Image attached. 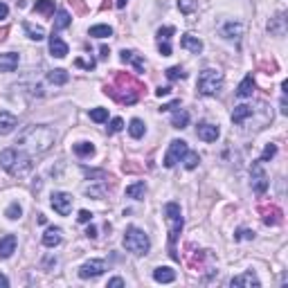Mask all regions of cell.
I'll use <instances>...</instances> for the list:
<instances>
[{"label":"cell","instance_id":"f35d334b","mask_svg":"<svg viewBox=\"0 0 288 288\" xmlns=\"http://www.w3.org/2000/svg\"><path fill=\"white\" fill-rule=\"evenodd\" d=\"M20 214H23V207H20L18 203H11L9 207H7L5 216L9 218V221H16V218H20Z\"/></svg>","mask_w":288,"mask_h":288},{"label":"cell","instance_id":"4fadbf2b","mask_svg":"<svg viewBox=\"0 0 288 288\" xmlns=\"http://www.w3.org/2000/svg\"><path fill=\"white\" fill-rule=\"evenodd\" d=\"M16 126H18L16 115H11L9 111H0V135H9Z\"/></svg>","mask_w":288,"mask_h":288},{"label":"cell","instance_id":"30bf717a","mask_svg":"<svg viewBox=\"0 0 288 288\" xmlns=\"http://www.w3.org/2000/svg\"><path fill=\"white\" fill-rule=\"evenodd\" d=\"M104 270H106V263L101 261V259H92V261H86L79 268V277L81 279H95V277H99V275H104Z\"/></svg>","mask_w":288,"mask_h":288},{"label":"cell","instance_id":"6da1fadb","mask_svg":"<svg viewBox=\"0 0 288 288\" xmlns=\"http://www.w3.org/2000/svg\"><path fill=\"white\" fill-rule=\"evenodd\" d=\"M56 140V133L52 131L50 126H45V124H41V126H30L23 135L18 137V149H23V151H27L30 156H34V153H45L47 149H52V144H54Z\"/></svg>","mask_w":288,"mask_h":288},{"label":"cell","instance_id":"8fae6325","mask_svg":"<svg viewBox=\"0 0 288 288\" xmlns=\"http://www.w3.org/2000/svg\"><path fill=\"white\" fill-rule=\"evenodd\" d=\"M259 212H261V216H263V223L266 225H282L284 223V212L277 207V205H261L259 207Z\"/></svg>","mask_w":288,"mask_h":288},{"label":"cell","instance_id":"60d3db41","mask_svg":"<svg viewBox=\"0 0 288 288\" xmlns=\"http://www.w3.org/2000/svg\"><path fill=\"white\" fill-rule=\"evenodd\" d=\"M234 239H237V241H252V239H254V232H252V230L241 228V230H237Z\"/></svg>","mask_w":288,"mask_h":288},{"label":"cell","instance_id":"9f6ffc18","mask_svg":"<svg viewBox=\"0 0 288 288\" xmlns=\"http://www.w3.org/2000/svg\"><path fill=\"white\" fill-rule=\"evenodd\" d=\"M7 32H9V27H0V41L7 39Z\"/></svg>","mask_w":288,"mask_h":288},{"label":"cell","instance_id":"cb8c5ba5","mask_svg":"<svg viewBox=\"0 0 288 288\" xmlns=\"http://www.w3.org/2000/svg\"><path fill=\"white\" fill-rule=\"evenodd\" d=\"M250 115H252V106H248V104H241V106H237L232 111V122H234V124H243V122L248 120Z\"/></svg>","mask_w":288,"mask_h":288},{"label":"cell","instance_id":"7dc6e473","mask_svg":"<svg viewBox=\"0 0 288 288\" xmlns=\"http://www.w3.org/2000/svg\"><path fill=\"white\" fill-rule=\"evenodd\" d=\"M158 50H160L162 56H169V54H171V45H169V43H158Z\"/></svg>","mask_w":288,"mask_h":288},{"label":"cell","instance_id":"5bb4252c","mask_svg":"<svg viewBox=\"0 0 288 288\" xmlns=\"http://www.w3.org/2000/svg\"><path fill=\"white\" fill-rule=\"evenodd\" d=\"M120 59L124 61V63H131V66L135 68V72H144V59H142L137 52H133V50H122L120 52Z\"/></svg>","mask_w":288,"mask_h":288},{"label":"cell","instance_id":"f1b7e54d","mask_svg":"<svg viewBox=\"0 0 288 288\" xmlns=\"http://www.w3.org/2000/svg\"><path fill=\"white\" fill-rule=\"evenodd\" d=\"M70 23H72V16L68 14L66 9H59V11H56V18H54V32L70 27Z\"/></svg>","mask_w":288,"mask_h":288},{"label":"cell","instance_id":"f5cc1de1","mask_svg":"<svg viewBox=\"0 0 288 288\" xmlns=\"http://www.w3.org/2000/svg\"><path fill=\"white\" fill-rule=\"evenodd\" d=\"M86 237H88V239H95V237H97V228H95V225H88Z\"/></svg>","mask_w":288,"mask_h":288},{"label":"cell","instance_id":"8992f818","mask_svg":"<svg viewBox=\"0 0 288 288\" xmlns=\"http://www.w3.org/2000/svg\"><path fill=\"white\" fill-rule=\"evenodd\" d=\"M124 248L128 250L131 254H147L149 248H151V241H149V237L144 232H142L140 228H126V232H124Z\"/></svg>","mask_w":288,"mask_h":288},{"label":"cell","instance_id":"44dd1931","mask_svg":"<svg viewBox=\"0 0 288 288\" xmlns=\"http://www.w3.org/2000/svg\"><path fill=\"white\" fill-rule=\"evenodd\" d=\"M252 92H254V79H252V75H246V79L237 88V97L246 99V97H252Z\"/></svg>","mask_w":288,"mask_h":288},{"label":"cell","instance_id":"d6a6232c","mask_svg":"<svg viewBox=\"0 0 288 288\" xmlns=\"http://www.w3.org/2000/svg\"><path fill=\"white\" fill-rule=\"evenodd\" d=\"M128 133H131V137H135V140H140L144 133H147V126H144V122L142 120H131V124H128Z\"/></svg>","mask_w":288,"mask_h":288},{"label":"cell","instance_id":"b9f144b4","mask_svg":"<svg viewBox=\"0 0 288 288\" xmlns=\"http://www.w3.org/2000/svg\"><path fill=\"white\" fill-rule=\"evenodd\" d=\"M275 153H277V147H275V144H266V149H263V153H261L259 160L266 162V160H270V158H275Z\"/></svg>","mask_w":288,"mask_h":288},{"label":"cell","instance_id":"277c9868","mask_svg":"<svg viewBox=\"0 0 288 288\" xmlns=\"http://www.w3.org/2000/svg\"><path fill=\"white\" fill-rule=\"evenodd\" d=\"M165 221L169 225V254H171L173 261H180V254L176 252V241H178V234L182 232V212H180V205L178 203H167L165 205Z\"/></svg>","mask_w":288,"mask_h":288},{"label":"cell","instance_id":"ba28073f","mask_svg":"<svg viewBox=\"0 0 288 288\" xmlns=\"http://www.w3.org/2000/svg\"><path fill=\"white\" fill-rule=\"evenodd\" d=\"M250 176H252V189L259 194V196L268 192V176H266V171H263L261 160H257L252 165V171H250Z\"/></svg>","mask_w":288,"mask_h":288},{"label":"cell","instance_id":"484cf974","mask_svg":"<svg viewBox=\"0 0 288 288\" xmlns=\"http://www.w3.org/2000/svg\"><path fill=\"white\" fill-rule=\"evenodd\" d=\"M223 36H225V39H241L243 36V25L241 23H225V25H223Z\"/></svg>","mask_w":288,"mask_h":288},{"label":"cell","instance_id":"74e56055","mask_svg":"<svg viewBox=\"0 0 288 288\" xmlns=\"http://www.w3.org/2000/svg\"><path fill=\"white\" fill-rule=\"evenodd\" d=\"M165 75H167V79H169V81H178V79H185V77H187V75H185V70H182L180 66L169 68V70L165 72Z\"/></svg>","mask_w":288,"mask_h":288},{"label":"cell","instance_id":"7402d4cb","mask_svg":"<svg viewBox=\"0 0 288 288\" xmlns=\"http://www.w3.org/2000/svg\"><path fill=\"white\" fill-rule=\"evenodd\" d=\"M153 279H156L158 284H171L173 279H176V273H173L171 268H167V266H160V268L153 270Z\"/></svg>","mask_w":288,"mask_h":288},{"label":"cell","instance_id":"6f0895ef","mask_svg":"<svg viewBox=\"0 0 288 288\" xmlns=\"http://www.w3.org/2000/svg\"><path fill=\"white\" fill-rule=\"evenodd\" d=\"M115 5H117V7H120V9H122V7H126V0H117Z\"/></svg>","mask_w":288,"mask_h":288},{"label":"cell","instance_id":"7a4b0ae2","mask_svg":"<svg viewBox=\"0 0 288 288\" xmlns=\"http://www.w3.org/2000/svg\"><path fill=\"white\" fill-rule=\"evenodd\" d=\"M142 90H144V86H142L140 81H135L131 75H124V72H120V75L115 77V86L104 88V92L111 95L113 99L120 101V104H135V101L140 99Z\"/></svg>","mask_w":288,"mask_h":288},{"label":"cell","instance_id":"ac0fdd59","mask_svg":"<svg viewBox=\"0 0 288 288\" xmlns=\"http://www.w3.org/2000/svg\"><path fill=\"white\" fill-rule=\"evenodd\" d=\"M20 56L16 52H7V54H0V72H14L18 68Z\"/></svg>","mask_w":288,"mask_h":288},{"label":"cell","instance_id":"c3c4849f","mask_svg":"<svg viewBox=\"0 0 288 288\" xmlns=\"http://www.w3.org/2000/svg\"><path fill=\"white\" fill-rule=\"evenodd\" d=\"M169 92H171V86H160V88L156 90V95H158V97H167Z\"/></svg>","mask_w":288,"mask_h":288},{"label":"cell","instance_id":"ab89813d","mask_svg":"<svg viewBox=\"0 0 288 288\" xmlns=\"http://www.w3.org/2000/svg\"><path fill=\"white\" fill-rule=\"evenodd\" d=\"M90 120L92 122H106L108 120V111H106V108H92V111H90Z\"/></svg>","mask_w":288,"mask_h":288},{"label":"cell","instance_id":"e0dca14e","mask_svg":"<svg viewBox=\"0 0 288 288\" xmlns=\"http://www.w3.org/2000/svg\"><path fill=\"white\" fill-rule=\"evenodd\" d=\"M232 286H248V288H259V279L257 275L252 273V270H248V273L243 275H237V277H232Z\"/></svg>","mask_w":288,"mask_h":288},{"label":"cell","instance_id":"8d00e7d4","mask_svg":"<svg viewBox=\"0 0 288 288\" xmlns=\"http://www.w3.org/2000/svg\"><path fill=\"white\" fill-rule=\"evenodd\" d=\"M196 7H198L196 0H178V9L182 14H192V11H196Z\"/></svg>","mask_w":288,"mask_h":288},{"label":"cell","instance_id":"7c38bea8","mask_svg":"<svg viewBox=\"0 0 288 288\" xmlns=\"http://www.w3.org/2000/svg\"><path fill=\"white\" fill-rule=\"evenodd\" d=\"M196 135H198V140H203V142H216L218 135H221V128H218L216 124H209V122H201L196 128Z\"/></svg>","mask_w":288,"mask_h":288},{"label":"cell","instance_id":"e575fe53","mask_svg":"<svg viewBox=\"0 0 288 288\" xmlns=\"http://www.w3.org/2000/svg\"><path fill=\"white\" fill-rule=\"evenodd\" d=\"M182 160H185V167H187V169H196L198 162H201V156H198L196 151H187Z\"/></svg>","mask_w":288,"mask_h":288},{"label":"cell","instance_id":"d6986e66","mask_svg":"<svg viewBox=\"0 0 288 288\" xmlns=\"http://www.w3.org/2000/svg\"><path fill=\"white\" fill-rule=\"evenodd\" d=\"M16 237L14 234H7V237L0 239V259H9L16 252Z\"/></svg>","mask_w":288,"mask_h":288},{"label":"cell","instance_id":"9c48e42d","mask_svg":"<svg viewBox=\"0 0 288 288\" xmlns=\"http://www.w3.org/2000/svg\"><path fill=\"white\" fill-rule=\"evenodd\" d=\"M52 207H54V212L59 214V216H68L72 209V196L66 192H54L52 194Z\"/></svg>","mask_w":288,"mask_h":288},{"label":"cell","instance_id":"4dcf8cb0","mask_svg":"<svg viewBox=\"0 0 288 288\" xmlns=\"http://www.w3.org/2000/svg\"><path fill=\"white\" fill-rule=\"evenodd\" d=\"M187 124H189V113L187 111H182L180 108V111H176L171 115V126L173 128H185Z\"/></svg>","mask_w":288,"mask_h":288},{"label":"cell","instance_id":"2e32d148","mask_svg":"<svg viewBox=\"0 0 288 288\" xmlns=\"http://www.w3.org/2000/svg\"><path fill=\"white\" fill-rule=\"evenodd\" d=\"M180 47L189 50L192 54H201V52H203V41L198 39V36H194V34H182V39H180Z\"/></svg>","mask_w":288,"mask_h":288},{"label":"cell","instance_id":"d590c367","mask_svg":"<svg viewBox=\"0 0 288 288\" xmlns=\"http://www.w3.org/2000/svg\"><path fill=\"white\" fill-rule=\"evenodd\" d=\"M176 34V30H173L171 25H167V27H160L158 30V43H169V39Z\"/></svg>","mask_w":288,"mask_h":288},{"label":"cell","instance_id":"836d02e7","mask_svg":"<svg viewBox=\"0 0 288 288\" xmlns=\"http://www.w3.org/2000/svg\"><path fill=\"white\" fill-rule=\"evenodd\" d=\"M88 34L95 36V39H106V36H113V30L108 25H92L88 30Z\"/></svg>","mask_w":288,"mask_h":288},{"label":"cell","instance_id":"3957f363","mask_svg":"<svg viewBox=\"0 0 288 288\" xmlns=\"http://www.w3.org/2000/svg\"><path fill=\"white\" fill-rule=\"evenodd\" d=\"M0 167L9 176H25L32 169V156L23 149H5L0 153Z\"/></svg>","mask_w":288,"mask_h":288},{"label":"cell","instance_id":"bcb514c9","mask_svg":"<svg viewBox=\"0 0 288 288\" xmlns=\"http://www.w3.org/2000/svg\"><path fill=\"white\" fill-rule=\"evenodd\" d=\"M77 218H79V223H90L92 214L88 212V209H81V212H79V216H77Z\"/></svg>","mask_w":288,"mask_h":288},{"label":"cell","instance_id":"5b68a950","mask_svg":"<svg viewBox=\"0 0 288 288\" xmlns=\"http://www.w3.org/2000/svg\"><path fill=\"white\" fill-rule=\"evenodd\" d=\"M221 88H223V72L214 70V68H205L198 75V81H196L198 95H205V97L216 95Z\"/></svg>","mask_w":288,"mask_h":288},{"label":"cell","instance_id":"7bdbcfd3","mask_svg":"<svg viewBox=\"0 0 288 288\" xmlns=\"http://www.w3.org/2000/svg\"><path fill=\"white\" fill-rule=\"evenodd\" d=\"M122 128H124V122H122L120 117H115V120L111 122V126H108V133H120Z\"/></svg>","mask_w":288,"mask_h":288},{"label":"cell","instance_id":"83f0119b","mask_svg":"<svg viewBox=\"0 0 288 288\" xmlns=\"http://www.w3.org/2000/svg\"><path fill=\"white\" fill-rule=\"evenodd\" d=\"M23 30H25V34L30 36L32 41H43L45 39V30L43 27H39V25H32V23H23Z\"/></svg>","mask_w":288,"mask_h":288},{"label":"cell","instance_id":"f6af8a7d","mask_svg":"<svg viewBox=\"0 0 288 288\" xmlns=\"http://www.w3.org/2000/svg\"><path fill=\"white\" fill-rule=\"evenodd\" d=\"M75 66H79V68H86V70H92V68H95V61H92V59H88V61H83V59H77V61H75Z\"/></svg>","mask_w":288,"mask_h":288},{"label":"cell","instance_id":"9a60e30c","mask_svg":"<svg viewBox=\"0 0 288 288\" xmlns=\"http://www.w3.org/2000/svg\"><path fill=\"white\" fill-rule=\"evenodd\" d=\"M50 54L56 56V59H66L68 56V45L56 36V32H52L50 36Z\"/></svg>","mask_w":288,"mask_h":288},{"label":"cell","instance_id":"ee69618b","mask_svg":"<svg viewBox=\"0 0 288 288\" xmlns=\"http://www.w3.org/2000/svg\"><path fill=\"white\" fill-rule=\"evenodd\" d=\"M68 2H70V7L77 11V14H86V5H83L81 0H68Z\"/></svg>","mask_w":288,"mask_h":288},{"label":"cell","instance_id":"681fc988","mask_svg":"<svg viewBox=\"0 0 288 288\" xmlns=\"http://www.w3.org/2000/svg\"><path fill=\"white\" fill-rule=\"evenodd\" d=\"M178 106H180V99H173L171 104H165L160 111H173V108H178Z\"/></svg>","mask_w":288,"mask_h":288},{"label":"cell","instance_id":"d4e9b609","mask_svg":"<svg viewBox=\"0 0 288 288\" xmlns=\"http://www.w3.org/2000/svg\"><path fill=\"white\" fill-rule=\"evenodd\" d=\"M144 194H147V185H144V180L133 182V185H128V187H126V196H128V198L142 201V198H144Z\"/></svg>","mask_w":288,"mask_h":288},{"label":"cell","instance_id":"f546056e","mask_svg":"<svg viewBox=\"0 0 288 288\" xmlns=\"http://www.w3.org/2000/svg\"><path fill=\"white\" fill-rule=\"evenodd\" d=\"M34 11L41 16H52L54 14V0H36Z\"/></svg>","mask_w":288,"mask_h":288},{"label":"cell","instance_id":"603a6c76","mask_svg":"<svg viewBox=\"0 0 288 288\" xmlns=\"http://www.w3.org/2000/svg\"><path fill=\"white\" fill-rule=\"evenodd\" d=\"M268 30H270V34H275V36H284V34H286V18H284V14H277L273 20H270Z\"/></svg>","mask_w":288,"mask_h":288},{"label":"cell","instance_id":"4316f807","mask_svg":"<svg viewBox=\"0 0 288 288\" xmlns=\"http://www.w3.org/2000/svg\"><path fill=\"white\" fill-rule=\"evenodd\" d=\"M47 81H50V83H54V86H63V83H68V81H70V75H68L63 68H56V70H52L50 75H47Z\"/></svg>","mask_w":288,"mask_h":288},{"label":"cell","instance_id":"816d5d0a","mask_svg":"<svg viewBox=\"0 0 288 288\" xmlns=\"http://www.w3.org/2000/svg\"><path fill=\"white\" fill-rule=\"evenodd\" d=\"M7 14H9V7H7L5 2H0V20L7 18Z\"/></svg>","mask_w":288,"mask_h":288},{"label":"cell","instance_id":"1f68e13d","mask_svg":"<svg viewBox=\"0 0 288 288\" xmlns=\"http://www.w3.org/2000/svg\"><path fill=\"white\" fill-rule=\"evenodd\" d=\"M72 151L79 158H90L92 153H95V147H92L90 142H77L75 147H72Z\"/></svg>","mask_w":288,"mask_h":288},{"label":"cell","instance_id":"52a82bcc","mask_svg":"<svg viewBox=\"0 0 288 288\" xmlns=\"http://www.w3.org/2000/svg\"><path fill=\"white\" fill-rule=\"evenodd\" d=\"M189 149H187V142L185 140H171V144H169V151H167V156H165V160H162V165L167 169H171V167H176L178 162L185 158V153H187Z\"/></svg>","mask_w":288,"mask_h":288},{"label":"cell","instance_id":"11a10c76","mask_svg":"<svg viewBox=\"0 0 288 288\" xmlns=\"http://www.w3.org/2000/svg\"><path fill=\"white\" fill-rule=\"evenodd\" d=\"M0 286H2V288H7V286H9V279H7L5 275H0Z\"/></svg>","mask_w":288,"mask_h":288},{"label":"cell","instance_id":"db71d44e","mask_svg":"<svg viewBox=\"0 0 288 288\" xmlns=\"http://www.w3.org/2000/svg\"><path fill=\"white\" fill-rule=\"evenodd\" d=\"M99 52H101V59H108V54H111V50H108L106 45H101V50H99Z\"/></svg>","mask_w":288,"mask_h":288},{"label":"cell","instance_id":"f907efd6","mask_svg":"<svg viewBox=\"0 0 288 288\" xmlns=\"http://www.w3.org/2000/svg\"><path fill=\"white\" fill-rule=\"evenodd\" d=\"M122 286H124V279H120V277H115V279L108 282V288H122Z\"/></svg>","mask_w":288,"mask_h":288},{"label":"cell","instance_id":"ffe728a7","mask_svg":"<svg viewBox=\"0 0 288 288\" xmlns=\"http://www.w3.org/2000/svg\"><path fill=\"white\" fill-rule=\"evenodd\" d=\"M61 239H63L61 228H47L45 234H43V246H45V248H56L61 243Z\"/></svg>","mask_w":288,"mask_h":288}]
</instances>
